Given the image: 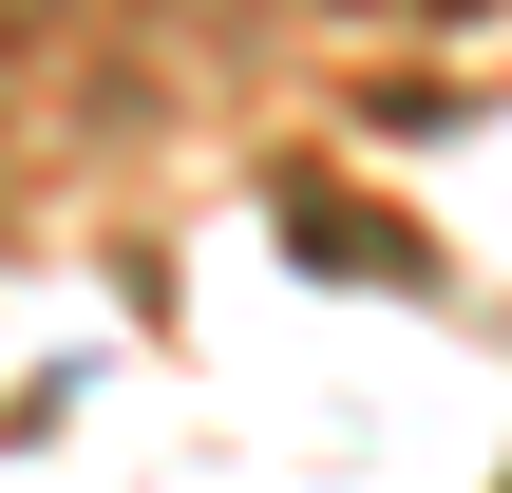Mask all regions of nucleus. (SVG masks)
I'll return each instance as SVG.
<instances>
[{"label":"nucleus","instance_id":"nucleus-1","mask_svg":"<svg viewBox=\"0 0 512 493\" xmlns=\"http://www.w3.org/2000/svg\"><path fill=\"white\" fill-rule=\"evenodd\" d=\"M0 19H76V0H0Z\"/></svg>","mask_w":512,"mask_h":493}]
</instances>
